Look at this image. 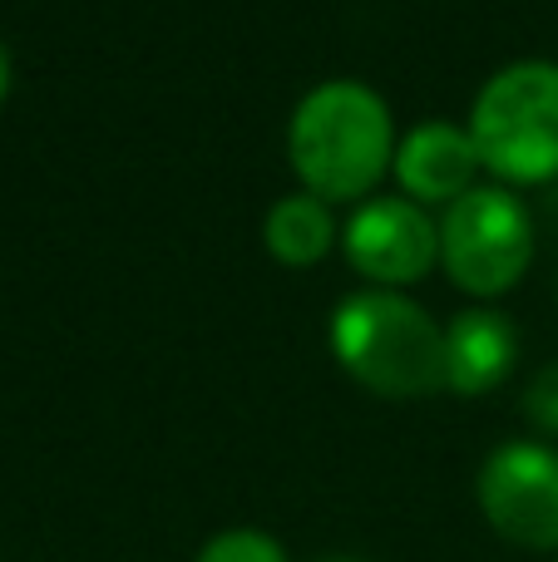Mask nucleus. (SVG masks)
I'll return each instance as SVG.
<instances>
[{
    "mask_svg": "<svg viewBox=\"0 0 558 562\" xmlns=\"http://www.w3.org/2000/svg\"><path fill=\"white\" fill-rule=\"evenodd\" d=\"M10 94V55H5V45H0V99Z\"/></svg>",
    "mask_w": 558,
    "mask_h": 562,
    "instance_id": "obj_12",
    "label": "nucleus"
},
{
    "mask_svg": "<svg viewBox=\"0 0 558 562\" xmlns=\"http://www.w3.org/2000/svg\"><path fill=\"white\" fill-rule=\"evenodd\" d=\"M534 262V217L504 183L470 188L440 217V267L460 291L494 301Z\"/></svg>",
    "mask_w": 558,
    "mask_h": 562,
    "instance_id": "obj_4",
    "label": "nucleus"
},
{
    "mask_svg": "<svg viewBox=\"0 0 558 562\" xmlns=\"http://www.w3.org/2000/svg\"><path fill=\"white\" fill-rule=\"evenodd\" d=\"M475 504L504 543L558 553V449L549 439H510L480 464Z\"/></svg>",
    "mask_w": 558,
    "mask_h": 562,
    "instance_id": "obj_5",
    "label": "nucleus"
},
{
    "mask_svg": "<svg viewBox=\"0 0 558 562\" xmlns=\"http://www.w3.org/2000/svg\"><path fill=\"white\" fill-rule=\"evenodd\" d=\"M470 138L484 173L510 183L558 178V65L514 59L480 85L470 109Z\"/></svg>",
    "mask_w": 558,
    "mask_h": 562,
    "instance_id": "obj_3",
    "label": "nucleus"
},
{
    "mask_svg": "<svg viewBox=\"0 0 558 562\" xmlns=\"http://www.w3.org/2000/svg\"><path fill=\"white\" fill-rule=\"evenodd\" d=\"M480 148H475L470 128L431 119V124H415L411 134L395 144V183L401 198L421 207H450L460 203L470 188H480Z\"/></svg>",
    "mask_w": 558,
    "mask_h": 562,
    "instance_id": "obj_7",
    "label": "nucleus"
},
{
    "mask_svg": "<svg viewBox=\"0 0 558 562\" xmlns=\"http://www.w3.org/2000/svg\"><path fill=\"white\" fill-rule=\"evenodd\" d=\"M395 124L386 99L356 79H326L287 124V164L322 203H366L395 168Z\"/></svg>",
    "mask_w": 558,
    "mask_h": 562,
    "instance_id": "obj_1",
    "label": "nucleus"
},
{
    "mask_svg": "<svg viewBox=\"0 0 558 562\" xmlns=\"http://www.w3.org/2000/svg\"><path fill=\"white\" fill-rule=\"evenodd\" d=\"M342 252L356 267V277L381 291H401L431 277V267L440 262V223L401 193L366 198L342 227Z\"/></svg>",
    "mask_w": 558,
    "mask_h": 562,
    "instance_id": "obj_6",
    "label": "nucleus"
},
{
    "mask_svg": "<svg viewBox=\"0 0 558 562\" xmlns=\"http://www.w3.org/2000/svg\"><path fill=\"white\" fill-rule=\"evenodd\" d=\"M193 562H287V548L263 528H223L198 548Z\"/></svg>",
    "mask_w": 558,
    "mask_h": 562,
    "instance_id": "obj_10",
    "label": "nucleus"
},
{
    "mask_svg": "<svg viewBox=\"0 0 558 562\" xmlns=\"http://www.w3.org/2000/svg\"><path fill=\"white\" fill-rule=\"evenodd\" d=\"M322 562H356V558H322Z\"/></svg>",
    "mask_w": 558,
    "mask_h": 562,
    "instance_id": "obj_13",
    "label": "nucleus"
},
{
    "mask_svg": "<svg viewBox=\"0 0 558 562\" xmlns=\"http://www.w3.org/2000/svg\"><path fill=\"white\" fill-rule=\"evenodd\" d=\"M514 360H520V330L504 311L470 306L445 326V390H455V395L500 390Z\"/></svg>",
    "mask_w": 558,
    "mask_h": 562,
    "instance_id": "obj_8",
    "label": "nucleus"
},
{
    "mask_svg": "<svg viewBox=\"0 0 558 562\" xmlns=\"http://www.w3.org/2000/svg\"><path fill=\"white\" fill-rule=\"evenodd\" d=\"M336 237H342V227H336V217H332V203H322V198H312V193L277 198L263 217V247L282 267L322 262L336 247Z\"/></svg>",
    "mask_w": 558,
    "mask_h": 562,
    "instance_id": "obj_9",
    "label": "nucleus"
},
{
    "mask_svg": "<svg viewBox=\"0 0 558 562\" xmlns=\"http://www.w3.org/2000/svg\"><path fill=\"white\" fill-rule=\"evenodd\" d=\"M342 370L381 400H425L445 390V326L401 291L366 286L332 311Z\"/></svg>",
    "mask_w": 558,
    "mask_h": 562,
    "instance_id": "obj_2",
    "label": "nucleus"
},
{
    "mask_svg": "<svg viewBox=\"0 0 558 562\" xmlns=\"http://www.w3.org/2000/svg\"><path fill=\"white\" fill-rule=\"evenodd\" d=\"M524 419L544 439H558V360L529 380V390H524Z\"/></svg>",
    "mask_w": 558,
    "mask_h": 562,
    "instance_id": "obj_11",
    "label": "nucleus"
}]
</instances>
